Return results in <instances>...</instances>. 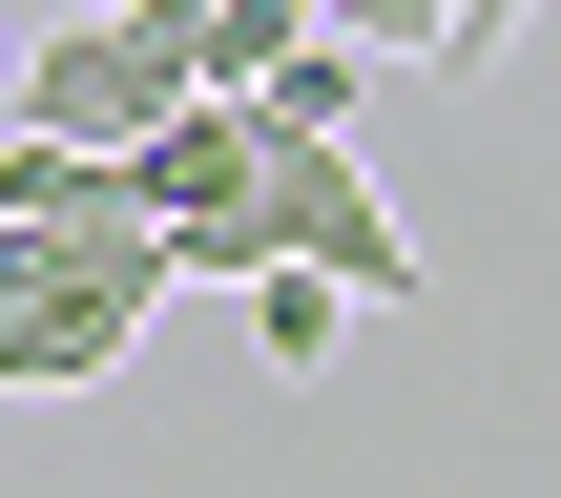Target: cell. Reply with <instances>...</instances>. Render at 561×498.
Returning a JSON list of instances; mask_svg holds the SVG:
<instances>
[{
	"label": "cell",
	"instance_id": "obj_1",
	"mask_svg": "<svg viewBox=\"0 0 561 498\" xmlns=\"http://www.w3.org/2000/svg\"><path fill=\"white\" fill-rule=\"evenodd\" d=\"M167 291H187V270H167L146 208H83V229L0 208V395H104V374L146 354Z\"/></svg>",
	"mask_w": 561,
	"mask_h": 498
},
{
	"label": "cell",
	"instance_id": "obj_2",
	"mask_svg": "<svg viewBox=\"0 0 561 498\" xmlns=\"http://www.w3.org/2000/svg\"><path fill=\"white\" fill-rule=\"evenodd\" d=\"M187 83H208V62H187V0H83L62 42H21V62H0V125H62V146H146Z\"/></svg>",
	"mask_w": 561,
	"mask_h": 498
},
{
	"label": "cell",
	"instance_id": "obj_3",
	"mask_svg": "<svg viewBox=\"0 0 561 498\" xmlns=\"http://www.w3.org/2000/svg\"><path fill=\"white\" fill-rule=\"evenodd\" d=\"M271 250H312L354 312H416V291H437V250H416V229L375 208V166H354V146H312V125L271 146Z\"/></svg>",
	"mask_w": 561,
	"mask_h": 498
},
{
	"label": "cell",
	"instance_id": "obj_4",
	"mask_svg": "<svg viewBox=\"0 0 561 498\" xmlns=\"http://www.w3.org/2000/svg\"><path fill=\"white\" fill-rule=\"evenodd\" d=\"M333 333H354V291H333L312 250H271V270H250V354H271V374H333Z\"/></svg>",
	"mask_w": 561,
	"mask_h": 498
},
{
	"label": "cell",
	"instance_id": "obj_5",
	"mask_svg": "<svg viewBox=\"0 0 561 498\" xmlns=\"http://www.w3.org/2000/svg\"><path fill=\"white\" fill-rule=\"evenodd\" d=\"M0 62H21V42H0Z\"/></svg>",
	"mask_w": 561,
	"mask_h": 498
}]
</instances>
